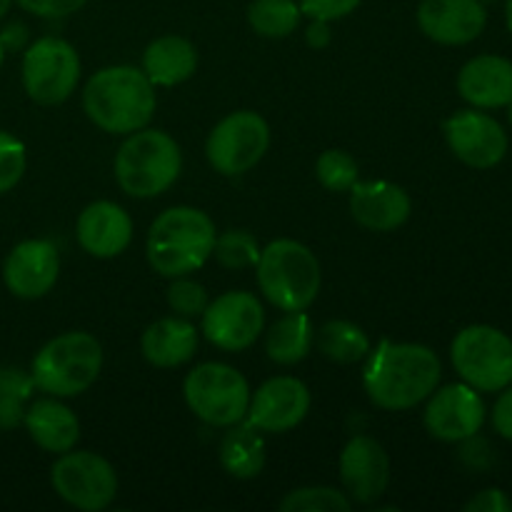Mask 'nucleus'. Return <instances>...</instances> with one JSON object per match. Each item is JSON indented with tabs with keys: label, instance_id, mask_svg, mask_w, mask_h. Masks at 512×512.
<instances>
[{
	"label": "nucleus",
	"instance_id": "c9c22d12",
	"mask_svg": "<svg viewBox=\"0 0 512 512\" xmlns=\"http://www.w3.org/2000/svg\"><path fill=\"white\" fill-rule=\"evenodd\" d=\"M88 0H18V5L38 18H65L78 13Z\"/></svg>",
	"mask_w": 512,
	"mask_h": 512
},
{
	"label": "nucleus",
	"instance_id": "9d476101",
	"mask_svg": "<svg viewBox=\"0 0 512 512\" xmlns=\"http://www.w3.org/2000/svg\"><path fill=\"white\" fill-rule=\"evenodd\" d=\"M50 483L60 500L75 510L98 512L105 510L118 495V475L115 468L98 453L80 450L63 453L50 470Z\"/></svg>",
	"mask_w": 512,
	"mask_h": 512
},
{
	"label": "nucleus",
	"instance_id": "7c9ffc66",
	"mask_svg": "<svg viewBox=\"0 0 512 512\" xmlns=\"http://www.w3.org/2000/svg\"><path fill=\"white\" fill-rule=\"evenodd\" d=\"M350 508H353V500L348 495L335 488H323V485L290 490L280 500L283 512H348Z\"/></svg>",
	"mask_w": 512,
	"mask_h": 512
},
{
	"label": "nucleus",
	"instance_id": "6ab92c4d",
	"mask_svg": "<svg viewBox=\"0 0 512 512\" xmlns=\"http://www.w3.org/2000/svg\"><path fill=\"white\" fill-rule=\"evenodd\" d=\"M75 235L80 248L93 258H118L133 240V220L118 203L95 200L78 215Z\"/></svg>",
	"mask_w": 512,
	"mask_h": 512
},
{
	"label": "nucleus",
	"instance_id": "4468645a",
	"mask_svg": "<svg viewBox=\"0 0 512 512\" xmlns=\"http://www.w3.org/2000/svg\"><path fill=\"white\" fill-rule=\"evenodd\" d=\"M425 430L443 443H463L480 433L485 423V403L468 383L435 388L423 413Z\"/></svg>",
	"mask_w": 512,
	"mask_h": 512
},
{
	"label": "nucleus",
	"instance_id": "a18cd8bd",
	"mask_svg": "<svg viewBox=\"0 0 512 512\" xmlns=\"http://www.w3.org/2000/svg\"><path fill=\"white\" fill-rule=\"evenodd\" d=\"M480 3H498V0H480Z\"/></svg>",
	"mask_w": 512,
	"mask_h": 512
},
{
	"label": "nucleus",
	"instance_id": "4be33fe9",
	"mask_svg": "<svg viewBox=\"0 0 512 512\" xmlns=\"http://www.w3.org/2000/svg\"><path fill=\"white\" fill-rule=\"evenodd\" d=\"M140 350L153 368H180L193 360L198 350V330L190 320L178 318V315L160 318L145 328Z\"/></svg>",
	"mask_w": 512,
	"mask_h": 512
},
{
	"label": "nucleus",
	"instance_id": "5701e85b",
	"mask_svg": "<svg viewBox=\"0 0 512 512\" xmlns=\"http://www.w3.org/2000/svg\"><path fill=\"white\" fill-rule=\"evenodd\" d=\"M23 425L38 448L45 453H68L75 448L80 438V423L68 405L60 403L58 398L48 395L40 398L25 410Z\"/></svg>",
	"mask_w": 512,
	"mask_h": 512
},
{
	"label": "nucleus",
	"instance_id": "473e14b6",
	"mask_svg": "<svg viewBox=\"0 0 512 512\" xmlns=\"http://www.w3.org/2000/svg\"><path fill=\"white\" fill-rule=\"evenodd\" d=\"M208 303V290L203 285L190 280L188 275L173 278V283L168 288V305L178 318H200L205 313V308H208Z\"/></svg>",
	"mask_w": 512,
	"mask_h": 512
},
{
	"label": "nucleus",
	"instance_id": "39448f33",
	"mask_svg": "<svg viewBox=\"0 0 512 512\" xmlns=\"http://www.w3.org/2000/svg\"><path fill=\"white\" fill-rule=\"evenodd\" d=\"M255 270L260 293L283 313L308 310L320 293L318 258L298 240L280 238L265 245Z\"/></svg>",
	"mask_w": 512,
	"mask_h": 512
},
{
	"label": "nucleus",
	"instance_id": "c756f323",
	"mask_svg": "<svg viewBox=\"0 0 512 512\" xmlns=\"http://www.w3.org/2000/svg\"><path fill=\"white\" fill-rule=\"evenodd\" d=\"M260 243L248 230H228L215 238L213 255L223 268L228 270H245L255 268L260 260Z\"/></svg>",
	"mask_w": 512,
	"mask_h": 512
},
{
	"label": "nucleus",
	"instance_id": "ddd939ff",
	"mask_svg": "<svg viewBox=\"0 0 512 512\" xmlns=\"http://www.w3.org/2000/svg\"><path fill=\"white\" fill-rule=\"evenodd\" d=\"M445 140L460 163L488 170L508 155V133L493 115L480 108L458 110L443 123Z\"/></svg>",
	"mask_w": 512,
	"mask_h": 512
},
{
	"label": "nucleus",
	"instance_id": "20e7f679",
	"mask_svg": "<svg viewBox=\"0 0 512 512\" xmlns=\"http://www.w3.org/2000/svg\"><path fill=\"white\" fill-rule=\"evenodd\" d=\"M180 170V145L163 130H135L115 153V180L130 198H158L175 185Z\"/></svg>",
	"mask_w": 512,
	"mask_h": 512
},
{
	"label": "nucleus",
	"instance_id": "dca6fc26",
	"mask_svg": "<svg viewBox=\"0 0 512 512\" xmlns=\"http://www.w3.org/2000/svg\"><path fill=\"white\" fill-rule=\"evenodd\" d=\"M340 480L353 503L370 505L380 500L390 483V458L370 435H355L340 453Z\"/></svg>",
	"mask_w": 512,
	"mask_h": 512
},
{
	"label": "nucleus",
	"instance_id": "4c0bfd02",
	"mask_svg": "<svg viewBox=\"0 0 512 512\" xmlns=\"http://www.w3.org/2000/svg\"><path fill=\"white\" fill-rule=\"evenodd\" d=\"M493 428L500 438L512 440V385L500 390V398L493 408Z\"/></svg>",
	"mask_w": 512,
	"mask_h": 512
},
{
	"label": "nucleus",
	"instance_id": "2eb2a0df",
	"mask_svg": "<svg viewBox=\"0 0 512 512\" xmlns=\"http://www.w3.org/2000/svg\"><path fill=\"white\" fill-rule=\"evenodd\" d=\"M310 410V390L303 380L278 375L270 378L250 395L245 420L260 433H288L298 428Z\"/></svg>",
	"mask_w": 512,
	"mask_h": 512
},
{
	"label": "nucleus",
	"instance_id": "ea45409f",
	"mask_svg": "<svg viewBox=\"0 0 512 512\" xmlns=\"http://www.w3.org/2000/svg\"><path fill=\"white\" fill-rule=\"evenodd\" d=\"M0 40H3L5 50L8 48H20V45L28 40V28H25L23 23H10L8 28L0 33Z\"/></svg>",
	"mask_w": 512,
	"mask_h": 512
},
{
	"label": "nucleus",
	"instance_id": "2f4dec72",
	"mask_svg": "<svg viewBox=\"0 0 512 512\" xmlns=\"http://www.w3.org/2000/svg\"><path fill=\"white\" fill-rule=\"evenodd\" d=\"M315 175L323 188L333 190V193H348L358 183L360 168L353 155L345 150H325L315 163Z\"/></svg>",
	"mask_w": 512,
	"mask_h": 512
},
{
	"label": "nucleus",
	"instance_id": "a19ab883",
	"mask_svg": "<svg viewBox=\"0 0 512 512\" xmlns=\"http://www.w3.org/2000/svg\"><path fill=\"white\" fill-rule=\"evenodd\" d=\"M505 23H508V28H510V33H512V0H508V3H505Z\"/></svg>",
	"mask_w": 512,
	"mask_h": 512
},
{
	"label": "nucleus",
	"instance_id": "c03bdc74",
	"mask_svg": "<svg viewBox=\"0 0 512 512\" xmlns=\"http://www.w3.org/2000/svg\"><path fill=\"white\" fill-rule=\"evenodd\" d=\"M508 120H510V125H512V100L508 103Z\"/></svg>",
	"mask_w": 512,
	"mask_h": 512
},
{
	"label": "nucleus",
	"instance_id": "6e6552de",
	"mask_svg": "<svg viewBox=\"0 0 512 512\" xmlns=\"http://www.w3.org/2000/svg\"><path fill=\"white\" fill-rule=\"evenodd\" d=\"M455 373L478 393H500L512 385V338L493 325H468L450 348Z\"/></svg>",
	"mask_w": 512,
	"mask_h": 512
},
{
	"label": "nucleus",
	"instance_id": "c85d7f7f",
	"mask_svg": "<svg viewBox=\"0 0 512 512\" xmlns=\"http://www.w3.org/2000/svg\"><path fill=\"white\" fill-rule=\"evenodd\" d=\"M35 390L33 375L20 368H0V430L23 425L25 403Z\"/></svg>",
	"mask_w": 512,
	"mask_h": 512
},
{
	"label": "nucleus",
	"instance_id": "cd10ccee",
	"mask_svg": "<svg viewBox=\"0 0 512 512\" xmlns=\"http://www.w3.org/2000/svg\"><path fill=\"white\" fill-rule=\"evenodd\" d=\"M303 10L295 0H253L248 5V23L258 35L270 40L288 38L300 25Z\"/></svg>",
	"mask_w": 512,
	"mask_h": 512
},
{
	"label": "nucleus",
	"instance_id": "37998d69",
	"mask_svg": "<svg viewBox=\"0 0 512 512\" xmlns=\"http://www.w3.org/2000/svg\"><path fill=\"white\" fill-rule=\"evenodd\" d=\"M3 60H5V45L3 40H0V68H3Z\"/></svg>",
	"mask_w": 512,
	"mask_h": 512
},
{
	"label": "nucleus",
	"instance_id": "aec40b11",
	"mask_svg": "<svg viewBox=\"0 0 512 512\" xmlns=\"http://www.w3.org/2000/svg\"><path fill=\"white\" fill-rule=\"evenodd\" d=\"M350 193V213L363 228L375 233H390L408 223L413 213V200L400 185L388 180H368L355 183Z\"/></svg>",
	"mask_w": 512,
	"mask_h": 512
},
{
	"label": "nucleus",
	"instance_id": "bb28decb",
	"mask_svg": "<svg viewBox=\"0 0 512 512\" xmlns=\"http://www.w3.org/2000/svg\"><path fill=\"white\" fill-rule=\"evenodd\" d=\"M315 345H318L323 358L340 365L360 363L370 353V338L360 325L350 323V320H330V323H325L318 330Z\"/></svg>",
	"mask_w": 512,
	"mask_h": 512
},
{
	"label": "nucleus",
	"instance_id": "7ed1b4c3",
	"mask_svg": "<svg viewBox=\"0 0 512 512\" xmlns=\"http://www.w3.org/2000/svg\"><path fill=\"white\" fill-rule=\"evenodd\" d=\"M215 225L208 213L190 205L168 208L155 218L148 233V263L163 278H180L203 268L213 255Z\"/></svg>",
	"mask_w": 512,
	"mask_h": 512
},
{
	"label": "nucleus",
	"instance_id": "b1692460",
	"mask_svg": "<svg viewBox=\"0 0 512 512\" xmlns=\"http://www.w3.org/2000/svg\"><path fill=\"white\" fill-rule=\"evenodd\" d=\"M198 68V50L183 35L155 38L143 53V73L153 85L173 88L193 78Z\"/></svg>",
	"mask_w": 512,
	"mask_h": 512
},
{
	"label": "nucleus",
	"instance_id": "9b49d317",
	"mask_svg": "<svg viewBox=\"0 0 512 512\" xmlns=\"http://www.w3.org/2000/svg\"><path fill=\"white\" fill-rule=\"evenodd\" d=\"M270 148V125L253 110L230 113L210 130L205 155L220 175H243L263 160Z\"/></svg>",
	"mask_w": 512,
	"mask_h": 512
},
{
	"label": "nucleus",
	"instance_id": "412c9836",
	"mask_svg": "<svg viewBox=\"0 0 512 512\" xmlns=\"http://www.w3.org/2000/svg\"><path fill=\"white\" fill-rule=\"evenodd\" d=\"M458 93L473 108H505L512 100V63L503 55L470 58L458 73Z\"/></svg>",
	"mask_w": 512,
	"mask_h": 512
},
{
	"label": "nucleus",
	"instance_id": "e433bc0d",
	"mask_svg": "<svg viewBox=\"0 0 512 512\" xmlns=\"http://www.w3.org/2000/svg\"><path fill=\"white\" fill-rule=\"evenodd\" d=\"M465 512H512V500L500 488L480 490L465 503Z\"/></svg>",
	"mask_w": 512,
	"mask_h": 512
},
{
	"label": "nucleus",
	"instance_id": "1a4fd4ad",
	"mask_svg": "<svg viewBox=\"0 0 512 512\" xmlns=\"http://www.w3.org/2000/svg\"><path fill=\"white\" fill-rule=\"evenodd\" d=\"M80 80L78 50L63 38L35 40L23 55V88L38 105H60L75 93Z\"/></svg>",
	"mask_w": 512,
	"mask_h": 512
},
{
	"label": "nucleus",
	"instance_id": "a211bd4d",
	"mask_svg": "<svg viewBox=\"0 0 512 512\" xmlns=\"http://www.w3.org/2000/svg\"><path fill=\"white\" fill-rule=\"evenodd\" d=\"M418 25L425 38L440 45H468L488 25L485 3L480 0H423Z\"/></svg>",
	"mask_w": 512,
	"mask_h": 512
},
{
	"label": "nucleus",
	"instance_id": "72a5a7b5",
	"mask_svg": "<svg viewBox=\"0 0 512 512\" xmlns=\"http://www.w3.org/2000/svg\"><path fill=\"white\" fill-rule=\"evenodd\" d=\"M25 165V145L15 135L0 130V195L10 193L23 180Z\"/></svg>",
	"mask_w": 512,
	"mask_h": 512
},
{
	"label": "nucleus",
	"instance_id": "423d86ee",
	"mask_svg": "<svg viewBox=\"0 0 512 512\" xmlns=\"http://www.w3.org/2000/svg\"><path fill=\"white\" fill-rule=\"evenodd\" d=\"M103 368V348L98 340L83 330L63 333L48 340L33 358L30 375L35 388L53 398L83 395L98 380Z\"/></svg>",
	"mask_w": 512,
	"mask_h": 512
},
{
	"label": "nucleus",
	"instance_id": "58836bf2",
	"mask_svg": "<svg viewBox=\"0 0 512 512\" xmlns=\"http://www.w3.org/2000/svg\"><path fill=\"white\" fill-rule=\"evenodd\" d=\"M305 40H308L310 48H315V50L328 48L330 40H333L328 20H313V23L308 25V30H305Z\"/></svg>",
	"mask_w": 512,
	"mask_h": 512
},
{
	"label": "nucleus",
	"instance_id": "0eeeda50",
	"mask_svg": "<svg viewBox=\"0 0 512 512\" xmlns=\"http://www.w3.org/2000/svg\"><path fill=\"white\" fill-rule=\"evenodd\" d=\"M190 413L213 428H230L245 420L250 408V385L240 370L225 363H200L183 383Z\"/></svg>",
	"mask_w": 512,
	"mask_h": 512
},
{
	"label": "nucleus",
	"instance_id": "f8f14e48",
	"mask_svg": "<svg viewBox=\"0 0 512 512\" xmlns=\"http://www.w3.org/2000/svg\"><path fill=\"white\" fill-rule=\"evenodd\" d=\"M203 318V333L215 348L240 353L260 338L265 328V310L253 293L230 290L210 300Z\"/></svg>",
	"mask_w": 512,
	"mask_h": 512
},
{
	"label": "nucleus",
	"instance_id": "393cba45",
	"mask_svg": "<svg viewBox=\"0 0 512 512\" xmlns=\"http://www.w3.org/2000/svg\"><path fill=\"white\" fill-rule=\"evenodd\" d=\"M220 465L238 480L258 478L265 468V440L260 430L243 420L230 425L220 440Z\"/></svg>",
	"mask_w": 512,
	"mask_h": 512
},
{
	"label": "nucleus",
	"instance_id": "f257e3e1",
	"mask_svg": "<svg viewBox=\"0 0 512 512\" xmlns=\"http://www.w3.org/2000/svg\"><path fill=\"white\" fill-rule=\"evenodd\" d=\"M440 375V358L428 345L383 340L368 353L363 388L378 408L400 413L428 400L438 388Z\"/></svg>",
	"mask_w": 512,
	"mask_h": 512
},
{
	"label": "nucleus",
	"instance_id": "f03ea898",
	"mask_svg": "<svg viewBox=\"0 0 512 512\" xmlns=\"http://www.w3.org/2000/svg\"><path fill=\"white\" fill-rule=\"evenodd\" d=\"M155 108V85L133 65H110L98 70L83 90L85 115L105 133L130 135L148 128Z\"/></svg>",
	"mask_w": 512,
	"mask_h": 512
},
{
	"label": "nucleus",
	"instance_id": "f3484780",
	"mask_svg": "<svg viewBox=\"0 0 512 512\" xmlns=\"http://www.w3.org/2000/svg\"><path fill=\"white\" fill-rule=\"evenodd\" d=\"M60 275V255L50 240H23L3 263L5 288L23 300H38L53 290Z\"/></svg>",
	"mask_w": 512,
	"mask_h": 512
},
{
	"label": "nucleus",
	"instance_id": "f704fd0d",
	"mask_svg": "<svg viewBox=\"0 0 512 512\" xmlns=\"http://www.w3.org/2000/svg\"><path fill=\"white\" fill-rule=\"evenodd\" d=\"M303 15H308L310 20H333L345 18V15L353 13L360 5V0H298Z\"/></svg>",
	"mask_w": 512,
	"mask_h": 512
},
{
	"label": "nucleus",
	"instance_id": "79ce46f5",
	"mask_svg": "<svg viewBox=\"0 0 512 512\" xmlns=\"http://www.w3.org/2000/svg\"><path fill=\"white\" fill-rule=\"evenodd\" d=\"M10 5H13V0H0V20L5 18V13L10 10Z\"/></svg>",
	"mask_w": 512,
	"mask_h": 512
},
{
	"label": "nucleus",
	"instance_id": "a878e982",
	"mask_svg": "<svg viewBox=\"0 0 512 512\" xmlns=\"http://www.w3.org/2000/svg\"><path fill=\"white\" fill-rule=\"evenodd\" d=\"M313 343V323L305 315V310H290V313H285L283 318L270 325L265 350H268V358L273 363L295 365L308 358Z\"/></svg>",
	"mask_w": 512,
	"mask_h": 512
}]
</instances>
